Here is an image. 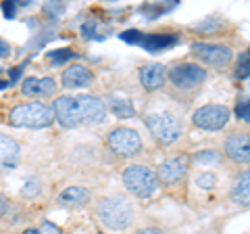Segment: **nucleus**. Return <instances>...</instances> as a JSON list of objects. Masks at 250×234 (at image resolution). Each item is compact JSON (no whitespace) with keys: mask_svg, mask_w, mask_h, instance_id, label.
Instances as JSON below:
<instances>
[{"mask_svg":"<svg viewBox=\"0 0 250 234\" xmlns=\"http://www.w3.org/2000/svg\"><path fill=\"white\" fill-rule=\"evenodd\" d=\"M98 217L113 230H123L134 222V209L123 197H106L98 203Z\"/></svg>","mask_w":250,"mask_h":234,"instance_id":"f257e3e1","label":"nucleus"},{"mask_svg":"<svg viewBox=\"0 0 250 234\" xmlns=\"http://www.w3.org/2000/svg\"><path fill=\"white\" fill-rule=\"evenodd\" d=\"M9 121L19 128H46L54 121V109L44 103H27L15 107Z\"/></svg>","mask_w":250,"mask_h":234,"instance_id":"f03ea898","label":"nucleus"},{"mask_svg":"<svg viewBox=\"0 0 250 234\" xmlns=\"http://www.w3.org/2000/svg\"><path fill=\"white\" fill-rule=\"evenodd\" d=\"M123 184L131 194L136 197H150L156 192V186H159V178L152 169H148L144 165H131L123 171Z\"/></svg>","mask_w":250,"mask_h":234,"instance_id":"7ed1b4c3","label":"nucleus"},{"mask_svg":"<svg viewBox=\"0 0 250 234\" xmlns=\"http://www.w3.org/2000/svg\"><path fill=\"white\" fill-rule=\"evenodd\" d=\"M146 126L154 136V140H159L161 144H173L179 138V134H182V128H179L175 115L167 111H156L146 115Z\"/></svg>","mask_w":250,"mask_h":234,"instance_id":"20e7f679","label":"nucleus"},{"mask_svg":"<svg viewBox=\"0 0 250 234\" xmlns=\"http://www.w3.org/2000/svg\"><path fill=\"white\" fill-rule=\"evenodd\" d=\"M108 149L115 151L117 155H123V157H131L142 149V138L138 136L136 130L131 128H117L113 130L106 138Z\"/></svg>","mask_w":250,"mask_h":234,"instance_id":"39448f33","label":"nucleus"},{"mask_svg":"<svg viewBox=\"0 0 250 234\" xmlns=\"http://www.w3.org/2000/svg\"><path fill=\"white\" fill-rule=\"evenodd\" d=\"M229 121V111L223 105H207L194 113V123L202 130H221Z\"/></svg>","mask_w":250,"mask_h":234,"instance_id":"423d86ee","label":"nucleus"},{"mask_svg":"<svg viewBox=\"0 0 250 234\" xmlns=\"http://www.w3.org/2000/svg\"><path fill=\"white\" fill-rule=\"evenodd\" d=\"M192 52L210 67H225L231 61V50L221 44L196 42V44H192Z\"/></svg>","mask_w":250,"mask_h":234,"instance_id":"0eeeda50","label":"nucleus"},{"mask_svg":"<svg viewBox=\"0 0 250 234\" xmlns=\"http://www.w3.org/2000/svg\"><path fill=\"white\" fill-rule=\"evenodd\" d=\"M169 77L175 86H179V88H194V86H200L207 80V71L200 65L182 63V65H175L171 69Z\"/></svg>","mask_w":250,"mask_h":234,"instance_id":"6e6552de","label":"nucleus"},{"mask_svg":"<svg viewBox=\"0 0 250 234\" xmlns=\"http://www.w3.org/2000/svg\"><path fill=\"white\" fill-rule=\"evenodd\" d=\"M54 119H57L62 128H77L82 126L80 109H77L75 98L71 96H59L54 100Z\"/></svg>","mask_w":250,"mask_h":234,"instance_id":"1a4fd4ad","label":"nucleus"},{"mask_svg":"<svg viewBox=\"0 0 250 234\" xmlns=\"http://www.w3.org/2000/svg\"><path fill=\"white\" fill-rule=\"evenodd\" d=\"M75 103H77V109H80L82 123H100L104 119L106 107H104V103L100 98L83 94V96H77Z\"/></svg>","mask_w":250,"mask_h":234,"instance_id":"9d476101","label":"nucleus"},{"mask_svg":"<svg viewBox=\"0 0 250 234\" xmlns=\"http://www.w3.org/2000/svg\"><path fill=\"white\" fill-rule=\"evenodd\" d=\"M21 90L25 96L46 98L57 92V82H54L52 77H27V80H23Z\"/></svg>","mask_w":250,"mask_h":234,"instance_id":"9b49d317","label":"nucleus"},{"mask_svg":"<svg viewBox=\"0 0 250 234\" xmlns=\"http://www.w3.org/2000/svg\"><path fill=\"white\" fill-rule=\"evenodd\" d=\"M188 159L186 157H171L161 163L159 167V180L165 184H175L186 176Z\"/></svg>","mask_w":250,"mask_h":234,"instance_id":"f8f14e48","label":"nucleus"},{"mask_svg":"<svg viewBox=\"0 0 250 234\" xmlns=\"http://www.w3.org/2000/svg\"><path fill=\"white\" fill-rule=\"evenodd\" d=\"M225 153L236 163H250V138L233 134L225 140Z\"/></svg>","mask_w":250,"mask_h":234,"instance_id":"ddd939ff","label":"nucleus"},{"mask_svg":"<svg viewBox=\"0 0 250 234\" xmlns=\"http://www.w3.org/2000/svg\"><path fill=\"white\" fill-rule=\"evenodd\" d=\"M19 163V144L11 136L0 134V169H13Z\"/></svg>","mask_w":250,"mask_h":234,"instance_id":"4468645a","label":"nucleus"},{"mask_svg":"<svg viewBox=\"0 0 250 234\" xmlns=\"http://www.w3.org/2000/svg\"><path fill=\"white\" fill-rule=\"evenodd\" d=\"M140 82L146 90H156L165 82V67L161 63H148L140 69Z\"/></svg>","mask_w":250,"mask_h":234,"instance_id":"2eb2a0df","label":"nucleus"},{"mask_svg":"<svg viewBox=\"0 0 250 234\" xmlns=\"http://www.w3.org/2000/svg\"><path fill=\"white\" fill-rule=\"evenodd\" d=\"M92 82V73L83 65H71L62 71V86L67 88H83Z\"/></svg>","mask_w":250,"mask_h":234,"instance_id":"dca6fc26","label":"nucleus"},{"mask_svg":"<svg viewBox=\"0 0 250 234\" xmlns=\"http://www.w3.org/2000/svg\"><path fill=\"white\" fill-rule=\"evenodd\" d=\"M177 42V36L175 34H148V36H142V48L148 50V52H161L173 46Z\"/></svg>","mask_w":250,"mask_h":234,"instance_id":"f3484780","label":"nucleus"},{"mask_svg":"<svg viewBox=\"0 0 250 234\" xmlns=\"http://www.w3.org/2000/svg\"><path fill=\"white\" fill-rule=\"evenodd\" d=\"M231 199L238 205H250V171H244L236 180L231 190Z\"/></svg>","mask_w":250,"mask_h":234,"instance_id":"a211bd4d","label":"nucleus"},{"mask_svg":"<svg viewBox=\"0 0 250 234\" xmlns=\"http://www.w3.org/2000/svg\"><path fill=\"white\" fill-rule=\"evenodd\" d=\"M88 199L90 192L82 186H69L59 194V201L65 203V205H83V203H88Z\"/></svg>","mask_w":250,"mask_h":234,"instance_id":"6ab92c4d","label":"nucleus"},{"mask_svg":"<svg viewBox=\"0 0 250 234\" xmlns=\"http://www.w3.org/2000/svg\"><path fill=\"white\" fill-rule=\"evenodd\" d=\"M111 109H113V113L117 115V117H121V119H125V117H131L136 113V109H134V105L129 103L127 98H121V96H111Z\"/></svg>","mask_w":250,"mask_h":234,"instance_id":"aec40b11","label":"nucleus"},{"mask_svg":"<svg viewBox=\"0 0 250 234\" xmlns=\"http://www.w3.org/2000/svg\"><path fill=\"white\" fill-rule=\"evenodd\" d=\"M48 57H50V61H52L54 65H61V63H65V61H69V59H75V57H77V52L69 50V48H61V50H52V52H48Z\"/></svg>","mask_w":250,"mask_h":234,"instance_id":"412c9836","label":"nucleus"},{"mask_svg":"<svg viewBox=\"0 0 250 234\" xmlns=\"http://www.w3.org/2000/svg\"><path fill=\"white\" fill-rule=\"evenodd\" d=\"M248 75H250V50L242 52V57L238 61V69H236V77H240V80H244Z\"/></svg>","mask_w":250,"mask_h":234,"instance_id":"4be33fe9","label":"nucleus"},{"mask_svg":"<svg viewBox=\"0 0 250 234\" xmlns=\"http://www.w3.org/2000/svg\"><path fill=\"white\" fill-rule=\"evenodd\" d=\"M196 184L200 186V188H205V190H210V188H215V176L213 174H200L196 178Z\"/></svg>","mask_w":250,"mask_h":234,"instance_id":"5701e85b","label":"nucleus"},{"mask_svg":"<svg viewBox=\"0 0 250 234\" xmlns=\"http://www.w3.org/2000/svg\"><path fill=\"white\" fill-rule=\"evenodd\" d=\"M236 115L240 117V119L250 121V98L248 100H240L238 107H236Z\"/></svg>","mask_w":250,"mask_h":234,"instance_id":"b1692460","label":"nucleus"},{"mask_svg":"<svg viewBox=\"0 0 250 234\" xmlns=\"http://www.w3.org/2000/svg\"><path fill=\"white\" fill-rule=\"evenodd\" d=\"M119 38H121L123 42H129V44H140V42H142V34L136 32V29H129V32H123Z\"/></svg>","mask_w":250,"mask_h":234,"instance_id":"393cba45","label":"nucleus"},{"mask_svg":"<svg viewBox=\"0 0 250 234\" xmlns=\"http://www.w3.org/2000/svg\"><path fill=\"white\" fill-rule=\"evenodd\" d=\"M82 34H83V38H92L94 34H96V23H94V21H85L82 25Z\"/></svg>","mask_w":250,"mask_h":234,"instance_id":"a878e982","label":"nucleus"},{"mask_svg":"<svg viewBox=\"0 0 250 234\" xmlns=\"http://www.w3.org/2000/svg\"><path fill=\"white\" fill-rule=\"evenodd\" d=\"M40 234H62L59 226H54L52 222H44L42 228H40Z\"/></svg>","mask_w":250,"mask_h":234,"instance_id":"bb28decb","label":"nucleus"},{"mask_svg":"<svg viewBox=\"0 0 250 234\" xmlns=\"http://www.w3.org/2000/svg\"><path fill=\"white\" fill-rule=\"evenodd\" d=\"M19 73H21V67H19V69H15V73L9 75V77H2V75H0V88H6V86H11V84L19 77Z\"/></svg>","mask_w":250,"mask_h":234,"instance_id":"cd10ccee","label":"nucleus"},{"mask_svg":"<svg viewBox=\"0 0 250 234\" xmlns=\"http://www.w3.org/2000/svg\"><path fill=\"white\" fill-rule=\"evenodd\" d=\"M11 54V44L0 38V57H9Z\"/></svg>","mask_w":250,"mask_h":234,"instance_id":"c85d7f7f","label":"nucleus"},{"mask_svg":"<svg viewBox=\"0 0 250 234\" xmlns=\"http://www.w3.org/2000/svg\"><path fill=\"white\" fill-rule=\"evenodd\" d=\"M38 192V182L36 180H31L27 184V188H23V194H27V197H31V194H36Z\"/></svg>","mask_w":250,"mask_h":234,"instance_id":"c756f323","label":"nucleus"},{"mask_svg":"<svg viewBox=\"0 0 250 234\" xmlns=\"http://www.w3.org/2000/svg\"><path fill=\"white\" fill-rule=\"evenodd\" d=\"M2 11H4V15H6V17H13V15H15V2H4L2 4Z\"/></svg>","mask_w":250,"mask_h":234,"instance_id":"7c9ffc66","label":"nucleus"},{"mask_svg":"<svg viewBox=\"0 0 250 234\" xmlns=\"http://www.w3.org/2000/svg\"><path fill=\"white\" fill-rule=\"evenodd\" d=\"M6 207H9V201H6V197H4V194H0V215H4Z\"/></svg>","mask_w":250,"mask_h":234,"instance_id":"2f4dec72","label":"nucleus"},{"mask_svg":"<svg viewBox=\"0 0 250 234\" xmlns=\"http://www.w3.org/2000/svg\"><path fill=\"white\" fill-rule=\"evenodd\" d=\"M136 234H161V232L154 230V228H146V230H140V232H136Z\"/></svg>","mask_w":250,"mask_h":234,"instance_id":"473e14b6","label":"nucleus"},{"mask_svg":"<svg viewBox=\"0 0 250 234\" xmlns=\"http://www.w3.org/2000/svg\"><path fill=\"white\" fill-rule=\"evenodd\" d=\"M23 234H40V230H36V228H27Z\"/></svg>","mask_w":250,"mask_h":234,"instance_id":"72a5a7b5","label":"nucleus"},{"mask_svg":"<svg viewBox=\"0 0 250 234\" xmlns=\"http://www.w3.org/2000/svg\"><path fill=\"white\" fill-rule=\"evenodd\" d=\"M100 234H103V232H100Z\"/></svg>","mask_w":250,"mask_h":234,"instance_id":"f704fd0d","label":"nucleus"}]
</instances>
